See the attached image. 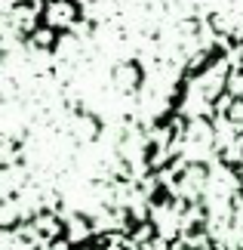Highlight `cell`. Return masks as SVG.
<instances>
[{"instance_id": "obj_1", "label": "cell", "mask_w": 243, "mask_h": 250, "mask_svg": "<svg viewBox=\"0 0 243 250\" xmlns=\"http://www.w3.org/2000/svg\"><path fill=\"white\" fill-rule=\"evenodd\" d=\"M6 250H243V34L185 71L148 148L139 213L99 232H25Z\"/></svg>"}]
</instances>
